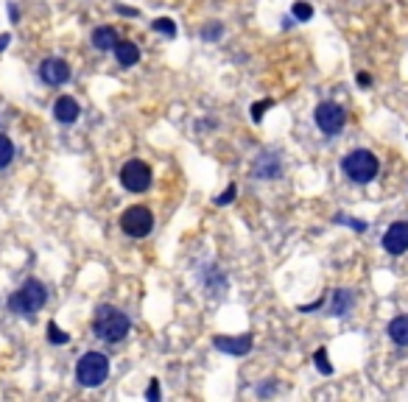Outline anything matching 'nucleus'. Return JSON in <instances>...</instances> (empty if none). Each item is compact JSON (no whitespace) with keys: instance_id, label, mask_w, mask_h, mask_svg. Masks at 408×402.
<instances>
[{"instance_id":"nucleus-1","label":"nucleus","mask_w":408,"mask_h":402,"mask_svg":"<svg viewBox=\"0 0 408 402\" xmlns=\"http://www.w3.org/2000/svg\"><path fill=\"white\" fill-rule=\"evenodd\" d=\"M131 329V321L123 310L112 307V305H101L93 316V332L98 335L101 341H109V344H118L123 341Z\"/></svg>"},{"instance_id":"nucleus-2","label":"nucleus","mask_w":408,"mask_h":402,"mask_svg":"<svg viewBox=\"0 0 408 402\" xmlns=\"http://www.w3.org/2000/svg\"><path fill=\"white\" fill-rule=\"evenodd\" d=\"M342 171H344L353 182H358V184H369V182L378 176L380 162H378V157H375L372 151H367V149H355V151H350V154L342 160Z\"/></svg>"},{"instance_id":"nucleus-3","label":"nucleus","mask_w":408,"mask_h":402,"mask_svg":"<svg viewBox=\"0 0 408 402\" xmlns=\"http://www.w3.org/2000/svg\"><path fill=\"white\" fill-rule=\"evenodd\" d=\"M109 377V358L104 352H84L76 363V380L84 388H98Z\"/></svg>"},{"instance_id":"nucleus-4","label":"nucleus","mask_w":408,"mask_h":402,"mask_svg":"<svg viewBox=\"0 0 408 402\" xmlns=\"http://www.w3.org/2000/svg\"><path fill=\"white\" fill-rule=\"evenodd\" d=\"M45 302H48V288L39 280H26L23 288L9 299L12 310L20 316H34L37 310L45 307Z\"/></svg>"},{"instance_id":"nucleus-5","label":"nucleus","mask_w":408,"mask_h":402,"mask_svg":"<svg viewBox=\"0 0 408 402\" xmlns=\"http://www.w3.org/2000/svg\"><path fill=\"white\" fill-rule=\"evenodd\" d=\"M120 229L129 235V238H146L151 235L154 229V216L149 207H129L123 216H120Z\"/></svg>"},{"instance_id":"nucleus-6","label":"nucleus","mask_w":408,"mask_h":402,"mask_svg":"<svg viewBox=\"0 0 408 402\" xmlns=\"http://www.w3.org/2000/svg\"><path fill=\"white\" fill-rule=\"evenodd\" d=\"M120 184L129 190V193H146L151 187V168L140 160H131L123 165L120 171Z\"/></svg>"},{"instance_id":"nucleus-7","label":"nucleus","mask_w":408,"mask_h":402,"mask_svg":"<svg viewBox=\"0 0 408 402\" xmlns=\"http://www.w3.org/2000/svg\"><path fill=\"white\" fill-rule=\"evenodd\" d=\"M313 120H316V126L324 131V134H338L344 128V123H347V112L338 106V104H333V101H324V104H319L316 106V112H313Z\"/></svg>"},{"instance_id":"nucleus-8","label":"nucleus","mask_w":408,"mask_h":402,"mask_svg":"<svg viewBox=\"0 0 408 402\" xmlns=\"http://www.w3.org/2000/svg\"><path fill=\"white\" fill-rule=\"evenodd\" d=\"M383 249L394 257L408 251V221H397L383 232Z\"/></svg>"},{"instance_id":"nucleus-9","label":"nucleus","mask_w":408,"mask_h":402,"mask_svg":"<svg viewBox=\"0 0 408 402\" xmlns=\"http://www.w3.org/2000/svg\"><path fill=\"white\" fill-rule=\"evenodd\" d=\"M39 76H42L45 84L59 87L64 82H71V64H67L64 59H45L39 64Z\"/></svg>"},{"instance_id":"nucleus-10","label":"nucleus","mask_w":408,"mask_h":402,"mask_svg":"<svg viewBox=\"0 0 408 402\" xmlns=\"http://www.w3.org/2000/svg\"><path fill=\"white\" fill-rule=\"evenodd\" d=\"M216 350L224 352V355H232V358H241V355H249L252 352V335H238V338H227V335H216Z\"/></svg>"},{"instance_id":"nucleus-11","label":"nucleus","mask_w":408,"mask_h":402,"mask_svg":"<svg viewBox=\"0 0 408 402\" xmlns=\"http://www.w3.org/2000/svg\"><path fill=\"white\" fill-rule=\"evenodd\" d=\"M79 115H82V106H79L76 98H71V95H62V98L53 104V117H56L59 123H76Z\"/></svg>"},{"instance_id":"nucleus-12","label":"nucleus","mask_w":408,"mask_h":402,"mask_svg":"<svg viewBox=\"0 0 408 402\" xmlns=\"http://www.w3.org/2000/svg\"><path fill=\"white\" fill-rule=\"evenodd\" d=\"M112 50H115V59H118L120 67H131V64L140 61V48L134 42H118Z\"/></svg>"},{"instance_id":"nucleus-13","label":"nucleus","mask_w":408,"mask_h":402,"mask_svg":"<svg viewBox=\"0 0 408 402\" xmlns=\"http://www.w3.org/2000/svg\"><path fill=\"white\" fill-rule=\"evenodd\" d=\"M254 173L260 179H277L280 176V157L275 160V154H263L257 160V165H254Z\"/></svg>"},{"instance_id":"nucleus-14","label":"nucleus","mask_w":408,"mask_h":402,"mask_svg":"<svg viewBox=\"0 0 408 402\" xmlns=\"http://www.w3.org/2000/svg\"><path fill=\"white\" fill-rule=\"evenodd\" d=\"M389 338H391L397 347H408V316H397V318L389 324Z\"/></svg>"},{"instance_id":"nucleus-15","label":"nucleus","mask_w":408,"mask_h":402,"mask_svg":"<svg viewBox=\"0 0 408 402\" xmlns=\"http://www.w3.org/2000/svg\"><path fill=\"white\" fill-rule=\"evenodd\" d=\"M93 45H95L98 50H112V48L118 45V34H115V28H109V26L95 28V31H93Z\"/></svg>"},{"instance_id":"nucleus-16","label":"nucleus","mask_w":408,"mask_h":402,"mask_svg":"<svg viewBox=\"0 0 408 402\" xmlns=\"http://www.w3.org/2000/svg\"><path fill=\"white\" fill-rule=\"evenodd\" d=\"M350 307H353V294H350V291H335V294H333L330 316H344Z\"/></svg>"},{"instance_id":"nucleus-17","label":"nucleus","mask_w":408,"mask_h":402,"mask_svg":"<svg viewBox=\"0 0 408 402\" xmlns=\"http://www.w3.org/2000/svg\"><path fill=\"white\" fill-rule=\"evenodd\" d=\"M12 160H15V143L6 134H0V168H6Z\"/></svg>"},{"instance_id":"nucleus-18","label":"nucleus","mask_w":408,"mask_h":402,"mask_svg":"<svg viewBox=\"0 0 408 402\" xmlns=\"http://www.w3.org/2000/svg\"><path fill=\"white\" fill-rule=\"evenodd\" d=\"M151 28H154L157 34H165V37H176V26H174V20H168V17H157V20L151 23Z\"/></svg>"},{"instance_id":"nucleus-19","label":"nucleus","mask_w":408,"mask_h":402,"mask_svg":"<svg viewBox=\"0 0 408 402\" xmlns=\"http://www.w3.org/2000/svg\"><path fill=\"white\" fill-rule=\"evenodd\" d=\"M48 341H50V344H67V341H71V335H67L64 329H59V327L50 321V324H48Z\"/></svg>"},{"instance_id":"nucleus-20","label":"nucleus","mask_w":408,"mask_h":402,"mask_svg":"<svg viewBox=\"0 0 408 402\" xmlns=\"http://www.w3.org/2000/svg\"><path fill=\"white\" fill-rule=\"evenodd\" d=\"M313 363H316V369H319L322 374H333V366H330V361H327V350H316V352H313Z\"/></svg>"},{"instance_id":"nucleus-21","label":"nucleus","mask_w":408,"mask_h":402,"mask_svg":"<svg viewBox=\"0 0 408 402\" xmlns=\"http://www.w3.org/2000/svg\"><path fill=\"white\" fill-rule=\"evenodd\" d=\"M291 17H297L299 23H308V20L313 17V9H310L308 3H294V6H291Z\"/></svg>"},{"instance_id":"nucleus-22","label":"nucleus","mask_w":408,"mask_h":402,"mask_svg":"<svg viewBox=\"0 0 408 402\" xmlns=\"http://www.w3.org/2000/svg\"><path fill=\"white\" fill-rule=\"evenodd\" d=\"M235 193H238V187H235V184H230V187H227L221 195H216V204H219V207H227V204H232V201H235Z\"/></svg>"},{"instance_id":"nucleus-23","label":"nucleus","mask_w":408,"mask_h":402,"mask_svg":"<svg viewBox=\"0 0 408 402\" xmlns=\"http://www.w3.org/2000/svg\"><path fill=\"white\" fill-rule=\"evenodd\" d=\"M268 106H271V101H260V104H252V109H249V117H252L254 123H260Z\"/></svg>"},{"instance_id":"nucleus-24","label":"nucleus","mask_w":408,"mask_h":402,"mask_svg":"<svg viewBox=\"0 0 408 402\" xmlns=\"http://www.w3.org/2000/svg\"><path fill=\"white\" fill-rule=\"evenodd\" d=\"M221 34H224V28H221V26L216 23L213 28L207 26V28H204V31H201V39H221Z\"/></svg>"},{"instance_id":"nucleus-25","label":"nucleus","mask_w":408,"mask_h":402,"mask_svg":"<svg viewBox=\"0 0 408 402\" xmlns=\"http://www.w3.org/2000/svg\"><path fill=\"white\" fill-rule=\"evenodd\" d=\"M146 399H151V402L160 399V380H151V385H149V391H146Z\"/></svg>"},{"instance_id":"nucleus-26","label":"nucleus","mask_w":408,"mask_h":402,"mask_svg":"<svg viewBox=\"0 0 408 402\" xmlns=\"http://www.w3.org/2000/svg\"><path fill=\"white\" fill-rule=\"evenodd\" d=\"M355 82H358L361 87H372V76H369V73H358Z\"/></svg>"},{"instance_id":"nucleus-27","label":"nucleus","mask_w":408,"mask_h":402,"mask_svg":"<svg viewBox=\"0 0 408 402\" xmlns=\"http://www.w3.org/2000/svg\"><path fill=\"white\" fill-rule=\"evenodd\" d=\"M118 15H126V17H138V9H129V6H118Z\"/></svg>"},{"instance_id":"nucleus-28","label":"nucleus","mask_w":408,"mask_h":402,"mask_svg":"<svg viewBox=\"0 0 408 402\" xmlns=\"http://www.w3.org/2000/svg\"><path fill=\"white\" fill-rule=\"evenodd\" d=\"M9 45V34H3V37H0V50H3Z\"/></svg>"}]
</instances>
